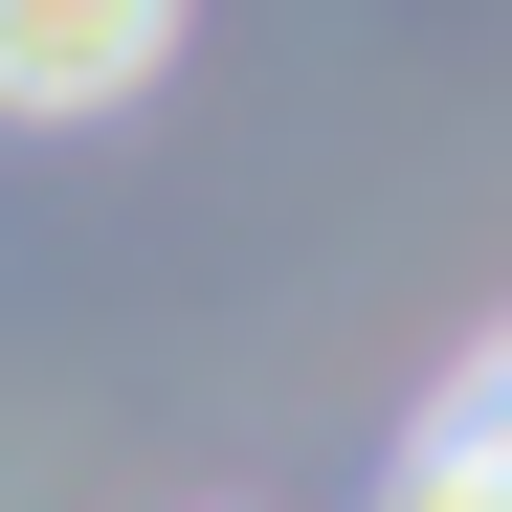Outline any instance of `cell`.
<instances>
[{
    "mask_svg": "<svg viewBox=\"0 0 512 512\" xmlns=\"http://www.w3.org/2000/svg\"><path fill=\"white\" fill-rule=\"evenodd\" d=\"M156 45H179V0H0V112H112L156 90Z\"/></svg>",
    "mask_w": 512,
    "mask_h": 512,
    "instance_id": "1",
    "label": "cell"
},
{
    "mask_svg": "<svg viewBox=\"0 0 512 512\" xmlns=\"http://www.w3.org/2000/svg\"><path fill=\"white\" fill-rule=\"evenodd\" d=\"M401 512H512V334L468 357V401L423 423V468H401Z\"/></svg>",
    "mask_w": 512,
    "mask_h": 512,
    "instance_id": "2",
    "label": "cell"
}]
</instances>
